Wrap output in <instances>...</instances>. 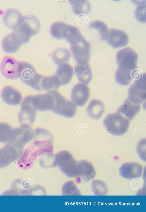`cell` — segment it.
Segmentation results:
<instances>
[{"mask_svg": "<svg viewBox=\"0 0 146 212\" xmlns=\"http://www.w3.org/2000/svg\"><path fill=\"white\" fill-rule=\"evenodd\" d=\"M69 1L73 13L76 15L87 14L90 10V5L88 1L72 0Z\"/></svg>", "mask_w": 146, "mask_h": 212, "instance_id": "obj_28", "label": "cell"}, {"mask_svg": "<svg viewBox=\"0 0 146 212\" xmlns=\"http://www.w3.org/2000/svg\"><path fill=\"white\" fill-rule=\"evenodd\" d=\"M106 40L111 47L117 48L127 45L129 42V38L127 34L124 31L112 29L109 30Z\"/></svg>", "mask_w": 146, "mask_h": 212, "instance_id": "obj_16", "label": "cell"}, {"mask_svg": "<svg viewBox=\"0 0 146 212\" xmlns=\"http://www.w3.org/2000/svg\"><path fill=\"white\" fill-rule=\"evenodd\" d=\"M91 185L92 192L95 195H104L108 194V186L103 181L99 179L93 180Z\"/></svg>", "mask_w": 146, "mask_h": 212, "instance_id": "obj_31", "label": "cell"}, {"mask_svg": "<svg viewBox=\"0 0 146 212\" xmlns=\"http://www.w3.org/2000/svg\"><path fill=\"white\" fill-rule=\"evenodd\" d=\"M47 92L50 93L55 100V104L52 111L55 114L70 118L75 115L77 106L72 101L66 98L56 89Z\"/></svg>", "mask_w": 146, "mask_h": 212, "instance_id": "obj_3", "label": "cell"}, {"mask_svg": "<svg viewBox=\"0 0 146 212\" xmlns=\"http://www.w3.org/2000/svg\"><path fill=\"white\" fill-rule=\"evenodd\" d=\"M53 148L52 141L51 140L35 141L27 147L22 156L19 159L18 165L21 168L25 169L33 160L36 155L44 152L51 151Z\"/></svg>", "mask_w": 146, "mask_h": 212, "instance_id": "obj_1", "label": "cell"}, {"mask_svg": "<svg viewBox=\"0 0 146 212\" xmlns=\"http://www.w3.org/2000/svg\"><path fill=\"white\" fill-rule=\"evenodd\" d=\"M12 129L8 123L0 122V142L7 143L9 142Z\"/></svg>", "mask_w": 146, "mask_h": 212, "instance_id": "obj_32", "label": "cell"}, {"mask_svg": "<svg viewBox=\"0 0 146 212\" xmlns=\"http://www.w3.org/2000/svg\"><path fill=\"white\" fill-rule=\"evenodd\" d=\"M19 78L25 84L29 86L36 73L34 66L25 61H19Z\"/></svg>", "mask_w": 146, "mask_h": 212, "instance_id": "obj_23", "label": "cell"}, {"mask_svg": "<svg viewBox=\"0 0 146 212\" xmlns=\"http://www.w3.org/2000/svg\"><path fill=\"white\" fill-rule=\"evenodd\" d=\"M64 36V38L70 45L78 43L83 37L78 28L68 24L65 29Z\"/></svg>", "mask_w": 146, "mask_h": 212, "instance_id": "obj_25", "label": "cell"}, {"mask_svg": "<svg viewBox=\"0 0 146 212\" xmlns=\"http://www.w3.org/2000/svg\"><path fill=\"white\" fill-rule=\"evenodd\" d=\"M146 3L139 4V5L136 9L135 16L138 21L141 23L146 22Z\"/></svg>", "mask_w": 146, "mask_h": 212, "instance_id": "obj_34", "label": "cell"}, {"mask_svg": "<svg viewBox=\"0 0 146 212\" xmlns=\"http://www.w3.org/2000/svg\"><path fill=\"white\" fill-rule=\"evenodd\" d=\"M68 24L62 21H56L51 26L50 32L53 37L61 39L64 38L65 29Z\"/></svg>", "mask_w": 146, "mask_h": 212, "instance_id": "obj_30", "label": "cell"}, {"mask_svg": "<svg viewBox=\"0 0 146 212\" xmlns=\"http://www.w3.org/2000/svg\"><path fill=\"white\" fill-rule=\"evenodd\" d=\"M74 72L78 80L80 82L87 84L91 81L92 73L89 63L76 64L74 67Z\"/></svg>", "mask_w": 146, "mask_h": 212, "instance_id": "obj_20", "label": "cell"}, {"mask_svg": "<svg viewBox=\"0 0 146 212\" xmlns=\"http://www.w3.org/2000/svg\"><path fill=\"white\" fill-rule=\"evenodd\" d=\"M23 16L18 10L13 8L7 9L4 15L3 21L8 28L14 30L19 25Z\"/></svg>", "mask_w": 146, "mask_h": 212, "instance_id": "obj_18", "label": "cell"}, {"mask_svg": "<svg viewBox=\"0 0 146 212\" xmlns=\"http://www.w3.org/2000/svg\"><path fill=\"white\" fill-rule=\"evenodd\" d=\"M21 109L18 114V120L21 125L33 124L35 120L36 110L31 104L29 95L25 96L21 106Z\"/></svg>", "mask_w": 146, "mask_h": 212, "instance_id": "obj_10", "label": "cell"}, {"mask_svg": "<svg viewBox=\"0 0 146 212\" xmlns=\"http://www.w3.org/2000/svg\"><path fill=\"white\" fill-rule=\"evenodd\" d=\"M61 85L60 80L55 75L44 76L41 84L42 90L46 92L52 90L58 89Z\"/></svg>", "mask_w": 146, "mask_h": 212, "instance_id": "obj_27", "label": "cell"}, {"mask_svg": "<svg viewBox=\"0 0 146 212\" xmlns=\"http://www.w3.org/2000/svg\"><path fill=\"white\" fill-rule=\"evenodd\" d=\"M105 106L101 100L93 99L90 102L86 108L87 113L93 119H99L104 113Z\"/></svg>", "mask_w": 146, "mask_h": 212, "instance_id": "obj_24", "label": "cell"}, {"mask_svg": "<svg viewBox=\"0 0 146 212\" xmlns=\"http://www.w3.org/2000/svg\"><path fill=\"white\" fill-rule=\"evenodd\" d=\"M35 141L49 140L52 141L53 137L49 131L43 128H37L34 130Z\"/></svg>", "mask_w": 146, "mask_h": 212, "instance_id": "obj_33", "label": "cell"}, {"mask_svg": "<svg viewBox=\"0 0 146 212\" xmlns=\"http://www.w3.org/2000/svg\"><path fill=\"white\" fill-rule=\"evenodd\" d=\"M54 75L60 80L61 85L66 84L73 76V68L69 63H64L58 65Z\"/></svg>", "mask_w": 146, "mask_h": 212, "instance_id": "obj_22", "label": "cell"}, {"mask_svg": "<svg viewBox=\"0 0 146 212\" xmlns=\"http://www.w3.org/2000/svg\"><path fill=\"white\" fill-rule=\"evenodd\" d=\"M89 27L95 30L101 39L106 40L109 30L107 25L104 22L100 20H95L90 23Z\"/></svg>", "mask_w": 146, "mask_h": 212, "instance_id": "obj_29", "label": "cell"}, {"mask_svg": "<svg viewBox=\"0 0 146 212\" xmlns=\"http://www.w3.org/2000/svg\"><path fill=\"white\" fill-rule=\"evenodd\" d=\"M40 27L38 19L35 15L29 14L23 17L21 23L17 28L31 37L38 33Z\"/></svg>", "mask_w": 146, "mask_h": 212, "instance_id": "obj_15", "label": "cell"}, {"mask_svg": "<svg viewBox=\"0 0 146 212\" xmlns=\"http://www.w3.org/2000/svg\"><path fill=\"white\" fill-rule=\"evenodd\" d=\"M116 58L118 68L130 70L137 69L138 55L131 48L127 47L119 50Z\"/></svg>", "mask_w": 146, "mask_h": 212, "instance_id": "obj_5", "label": "cell"}, {"mask_svg": "<svg viewBox=\"0 0 146 212\" xmlns=\"http://www.w3.org/2000/svg\"><path fill=\"white\" fill-rule=\"evenodd\" d=\"M1 97L5 103L11 105L19 104L23 98L20 92L14 87L10 85L3 87L1 91Z\"/></svg>", "mask_w": 146, "mask_h": 212, "instance_id": "obj_17", "label": "cell"}, {"mask_svg": "<svg viewBox=\"0 0 146 212\" xmlns=\"http://www.w3.org/2000/svg\"><path fill=\"white\" fill-rule=\"evenodd\" d=\"M34 130L30 125L22 124L12 129L9 142L23 146L34 138Z\"/></svg>", "mask_w": 146, "mask_h": 212, "instance_id": "obj_8", "label": "cell"}, {"mask_svg": "<svg viewBox=\"0 0 146 212\" xmlns=\"http://www.w3.org/2000/svg\"><path fill=\"white\" fill-rule=\"evenodd\" d=\"M137 69L133 71L127 70L118 68L115 72V79L117 83L122 85L129 84L134 79H137L141 75Z\"/></svg>", "mask_w": 146, "mask_h": 212, "instance_id": "obj_21", "label": "cell"}, {"mask_svg": "<svg viewBox=\"0 0 146 212\" xmlns=\"http://www.w3.org/2000/svg\"><path fill=\"white\" fill-rule=\"evenodd\" d=\"M141 106V104L127 98L118 108L117 112L123 115L130 121L139 112Z\"/></svg>", "mask_w": 146, "mask_h": 212, "instance_id": "obj_19", "label": "cell"}, {"mask_svg": "<svg viewBox=\"0 0 146 212\" xmlns=\"http://www.w3.org/2000/svg\"><path fill=\"white\" fill-rule=\"evenodd\" d=\"M128 98L141 104L146 100V75H141L131 84L128 90Z\"/></svg>", "mask_w": 146, "mask_h": 212, "instance_id": "obj_7", "label": "cell"}, {"mask_svg": "<svg viewBox=\"0 0 146 212\" xmlns=\"http://www.w3.org/2000/svg\"><path fill=\"white\" fill-rule=\"evenodd\" d=\"M27 41L21 35L14 31L5 36L2 42V47L6 53H15L22 45Z\"/></svg>", "mask_w": 146, "mask_h": 212, "instance_id": "obj_12", "label": "cell"}, {"mask_svg": "<svg viewBox=\"0 0 146 212\" xmlns=\"http://www.w3.org/2000/svg\"><path fill=\"white\" fill-rule=\"evenodd\" d=\"M71 53L68 49L64 47H59L54 50L52 54V59L54 62L57 65L66 62L71 58Z\"/></svg>", "mask_w": 146, "mask_h": 212, "instance_id": "obj_26", "label": "cell"}, {"mask_svg": "<svg viewBox=\"0 0 146 212\" xmlns=\"http://www.w3.org/2000/svg\"><path fill=\"white\" fill-rule=\"evenodd\" d=\"M19 61L14 57L5 56L0 65V70L2 74L5 78L11 80H15L19 77Z\"/></svg>", "mask_w": 146, "mask_h": 212, "instance_id": "obj_9", "label": "cell"}, {"mask_svg": "<svg viewBox=\"0 0 146 212\" xmlns=\"http://www.w3.org/2000/svg\"><path fill=\"white\" fill-rule=\"evenodd\" d=\"M71 54L76 64L89 63L90 58V45L83 37L77 43L70 45Z\"/></svg>", "mask_w": 146, "mask_h": 212, "instance_id": "obj_6", "label": "cell"}, {"mask_svg": "<svg viewBox=\"0 0 146 212\" xmlns=\"http://www.w3.org/2000/svg\"><path fill=\"white\" fill-rule=\"evenodd\" d=\"M143 165L136 162H128L122 164L119 172L120 175L127 179L140 178L142 175Z\"/></svg>", "mask_w": 146, "mask_h": 212, "instance_id": "obj_14", "label": "cell"}, {"mask_svg": "<svg viewBox=\"0 0 146 212\" xmlns=\"http://www.w3.org/2000/svg\"><path fill=\"white\" fill-rule=\"evenodd\" d=\"M44 75L36 73L30 83L29 86L38 91H42L41 84L42 80Z\"/></svg>", "mask_w": 146, "mask_h": 212, "instance_id": "obj_35", "label": "cell"}, {"mask_svg": "<svg viewBox=\"0 0 146 212\" xmlns=\"http://www.w3.org/2000/svg\"><path fill=\"white\" fill-rule=\"evenodd\" d=\"M30 102L36 110L46 111L52 110L53 108L55 100L52 95L46 92L34 95H29Z\"/></svg>", "mask_w": 146, "mask_h": 212, "instance_id": "obj_11", "label": "cell"}, {"mask_svg": "<svg viewBox=\"0 0 146 212\" xmlns=\"http://www.w3.org/2000/svg\"><path fill=\"white\" fill-rule=\"evenodd\" d=\"M23 146L9 142L0 148V168H5L20 159L24 152Z\"/></svg>", "mask_w": 146, "mask_h": 212, "instance_id": "obj_4", "label": "cell"}, {"mask_svg": "<svg viewBox=\"0 0 146 212\" xmlns=\"http://www.w3.org/2000/svg\"><path fill=\"white\" fill-rule=\"evenodd\" d=\"M130 121L123 115L116 112L108 114L103 120L107 130L111 134L120 136L127 131Z\"/></svg>", "mask_w": 146, "mask_h": 212, "instance_id": "obj_2", "label": "cell"}, {"mask_svg": "<svg viewBox=\"0 0 146 212\" xmlns=\"http://www.w3.org/2000/svg\"><path fill=\"white\" fill-rule=\"evenodd\" d=\"M90 94V89L87 84L78 82L72 88L70 95L71 100L77 106H83L89 98Z\"/></svg>", "mask_w": 146, "mask_h": 212, "instance_id": "obj_13", "label": "cell"}]
</instances>
